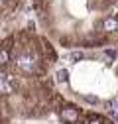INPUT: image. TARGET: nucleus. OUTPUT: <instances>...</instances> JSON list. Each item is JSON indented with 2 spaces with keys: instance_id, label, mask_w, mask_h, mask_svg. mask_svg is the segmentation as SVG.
Segmentation results:
<instances>
[{
  "instance_id": "1",
  "label": "nucleus",
  "mask_w": 118,
  "mask_h": 124,
  "mask_svg": "<svg viewBox=\"0 0 118 124\" xmlns=\"http://www.w3.org/2000/svg\"><path fill=\"white\" fill-rule=\"evenodd\" d=\"M69 81V71L67 69H57L55 71V83L57 85H65Z\"/></svg>"
},
{
  "instance_id": "2",
  "label": "nucleus",
  "mask_w": 118,
  "mask_h": 124,
  "mask_svg": "<svg viewBox=\"0 0 118 124\" xmlns=\"http://www.w3.org/2000/svg\"><path fill=\"white\" fill-rule=\"evenodd\" d=\"M83 57H85L83 51H71V53H69V61H71V63H79Z\"/></svg>"
},
{
  "instance_id": "3",
  "label": "nucleus",
  "mask_w": 118,
  "mask_h": 124,
  "mask_svg": "<svg viewBox=\"0 0 118 124\" xmlns=\"http://www.w3.org/2000/svg\"><path fill=\"white\" fill-rule=\"evenodd\" d=\"M104 55L108 59H118V51L116 49H104Z\"/></svg>"
}]
</instances>
